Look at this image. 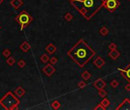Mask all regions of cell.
<instances>
[{"label":"cell","mask_w":130,"mask_h":110,"mask_svg":"<svg viewBox=\"0 0 130 110\" xmlns=\"http://www.w3.org/2000/svg\"><path fill=\"white\" fill-rule=\"evenodd\" d=\"M2 2H3V0H0V4H2Z\"/></svg>","instance_id":"obj_32"},{"label":"cell","mask_w":130,"mask_h":110,"mask_svg":"<svg viewBox=\"0 0 130 110\" xmlns=\"http://www.w3.org/2000/svg\"><path fill=\"white\" fill-rule=\"evenodd\" d=\"M121 75L130 83V63L123 69H119Z\"/></svg>","instance_id":"obj_6"},{"label":"cell","mask_w":130,"mask_h":110,"mask_svg":"<svg viewBox=\"0 0 130 110\" xmlns=\"http://www.w3.org/2000/svg\"><path fill=\"white\" fill-rule=\"evenodd\" d=\"M110 86L113 88H116L119 86V82L116 80V79H113V80L111 81L110 82Z\"/></svg>","instance_id":"obj_26"},{"label":"cell","mask_w":130,"mask_h":110,"mask_svg":"<svg viewBox=\"0 0 130 110\" xmlns=\"http://www.w3.org/2000/svg\"><path fill=\"white\" fill-rule=\"evenodd\" d=\"M61 103L58 102L57 100H54V101H53L52 102V103H51V107L53 108L54 109H55V110H57V109H59L60 108H61Z\"/></svg>","instance_id":"obj_17"},{"label":"cell","mask_w":130,"mask_h":110,"mask_svg":"<svg viewBox=\"0 0 130 110\" xmlns=\"http://www.w3.org/2000/svg\"><path fill=\"white\" fill-rule=\"evenodd\" d=\"M100 103H101V105L103 106H104L106 109L107 107L110 105V100L108 99H106V98H105V97H104V99L101 101V102H100Z\"/></svg>","instance_id":"obj_18"},{"label":"cell","mask_w":130,"mask_h":110,"mask_svg":"<svg viewBox=\"0 0 130 110\" xmlns=\"http://www.w3.org/2000/svg\"><path fill=\"white\" fill-rule=\"evenodd\" d=\"M19 47L23 52H28L31 49V45L29 44L28 42L24 41V42H22V44L20 45Z\"/></svg>","instance_id":"obj_15"},{"label":"cell","mask_w":130,"mask_h":110,"mask_svg":"<svg viewBox=\"0 0 130 110\" xmlns=\"http://www.w3.org/2000/svg\"><path fill=\"white\" fill-rule=\"evenodd\" d=\"M109 56L112 58L113 60H115L119 58V57L120 56V53L116 50V49H114V50H111V51L109 53Z\"/></svg>","instance_id":"obj_13"},{"label":"cell","mask_w":130,"mask_h":110,"mask_svg":"<svg viewBox=\"0 0 130 110\" xmlns=\"http://www.w3.org/2000/svg\"><path fill=\"white\" fill-rule=\"evenodd\" d=\"M100 33L101 35L106 36V35H108V34H109V30H108L105 26H103V27H102L100 29Z\"/></svg>","instance_id":"obj_19"},{"label":"cell","mask_w":130,"mask_h":110,"mask_svg":"<svg viewBox=\"0 0 130 110\" xmlns=\"http://www.w3.org/2000/svg\"><path fill=\"white\" fill-rule=\"evenodd\" d=\"M81 77L84 79V80H88L89 79V78L91 77V74L90 73H89L87 70H85V71H83L81 74Z\"/></svg>","instance_id":"obj_16"},{"label":"cell","mask_w":130,"mask_h":110,"mask_svg":"<svg viewBox=\"0 0 130 110\" xmlns=\"http://www.w3.org/2000/svg\"><path fill=\"white\" fill-rule=\"evenodd\" d=\"M6 63H7V64L8 65H9V66H13L14 64L15 63V58H13L12 57H10L9 56L8 57V59L6 60Z\"/></svg>","instance_id":"obj_20"},{"label":"cell","mask_w":130,"mask_h":110,"mask_svg":"<svg viewBox=\"0 0 130 110\" xmlns=\"http://www.w3.org/2000/svg\"><path fill=\"white\" fill-rule=\"evenodd\" d=\"M57 58L55 57H52L51 59H50V63L52 64V65H54V64H56L57 63Z\"/></svg>","instance_id":"obj_27"},{"label":"cell","mask_w":130,"mask_h":110,"mask_svg":"<svg viewBox=\"0 0 130 110\" xmlns=\"http://www.w3.org/2000/svg\"><path fill=\"white\" fill-rule=\"evenodd\" d=\"M0 29H1V25H0Z\"/></svg>","instance_id":"obj_33"},{"label":"cell","mask_w":130,"mask_h":110,"mask_svg":"<svg viewBox=\"0 0 130 110\" xmlns=\"http://www.w3.org/2000/svg\"><path fill=\"white\" fill-rule=\"evenodd\" d=\"M117 47V45L115 44V43H110V45H109V49L110 50H114V49H116Z\"/></svg>","instance_id":"obj_30"},{"label":"cell","mask_w":130,"mask_h":110,"mask_svg":"<svg viewBox=\"0 0 130 110\" xmlns=\"http://www.w3.org/2000/svg\"><path fill=\"white\" fill-rule=\"evenodd\" d=\"M105 60H104V59H103L101 57H97L96 59L93 60V64L97 67V68H99V69H101L102 67H103L104 65H105Z\"/></svg>","instance_id":"obj_10"},{"label":"cell","mask_w":130,"mask_h":110,"mask_svg":"<svg viewBox=\"0 0 130 110\" xmlns=\"http://www.w3.org/2000/svg\"><path fill=\"white\" fill-rule=\"evenodd\" d=\"M95 54L94 50H93L83 39L79 40L77 44L67 51V56H69L80 67H84Z\"/></svg>","instance_id":"obj_1"},{"label":"cell","mask_w":130,"mask_h":110,"mask_svg":"<svg viewBox=\"0 0 130 110\" xmlns=\"http://www.w3.org/2000/svg\"><path fill=\"white\" fill-rule=\"evenodd\" d=\"M125 90H126V91H128V92L130 91V83H129V82L128 84H126V85L125 86Z\"/></svg>","instance_id":"obj_31"},{"label":"cell","mask_w":130,"mask_h":110,"mask_svg":"<svg viewBox=\"0 0 130 110\" xmlns=\"http://www.w3.org/2000/svg\"><path fill=\"white\" fill-rule=\"evenodd\" d=\"M10 5L15 10H18L23 5V1L22 0H11Z\"/></svg>","instance_id":"obj_11"},{"label":"cell","mask_w":130,"mask_h":110,"mask_svg":"<svg viewBox=\"0 0 130 110\" xmlns=\"http://www.w3.org/2000/svg\"><path fill=\"white\" fill-rule=\"evenodd\" d=\"M15 20L20 24L21 31H22L32 23L33 18L26 10H22L15 18Z\"/></svg>","instance_id":"obj_4"},{"label":"cell","mask_w":130,"mask_h":110,"mask_svg":"<svg viewBox=\"0 0 130 110\" xmlns=\"http://www.w3.org/2000/svg\"><path fill=\"white\" fill-rule=\"evenodd\" d=\"M25 65H26V63L23 59H21V60H18V67H20V68H23V67H25Z\"/></svg>","instance_id":"obj_23"},{"label":"cell","mask_w":130,"mask_h":110,"mask_svg":"<svg viewBox=\"0 0 130 110\" xmlns=\"http://www.w3.org/2000/svg\"><path fill=\"white\" fill-rule=\"evenodd\" d=\"M11 53H12L11 51L9 50V49H7V48H6V49H5V50L2 51V55H3V56H4L5 57L7 58V57H8L11 55Z\"/></svg>","instance_id":"obj_22"},{"label":"cell","mask_w":130,"mask_h":110,"mask_svg":"<svg viewBox=\"0 0 130 110\" xmlns=\"http://www.w3.org/2000/svg\"><path fill=\"white\" fill-rule=\"evenodd\" d=\"M40 60H41V61L42 63H47L48 61L49 60V57L48 55L47 54H42L41 57H40Z\"/></svg>","instance_id":"obj_21"},{"label":"cell","mask_w":130,"mask_h":110,"mask_svg":"<svg viewBox=\"0 0 130 110\" xmlns=\"http://www.w3.org/2000/svg\"><path fill=\"white\" fill-rule=\"evenodd\" d=\"M98 94H99V96H100V97L104 98V97H106V96L107 95V92L106 90H104V89H102V90H99Z\"/></svg>","instance_id":"obj_24"},{"label":"cell","mask_w":130,"mask_h":110,"mask_svg":"<svg viewBox=\"0 0 130 110\" xmlns=\"http://www.w3.org/2000/svg\"><path fill=\"white\" fill-rule=\"evenodd\" d=\"M86 86V84L85 81H80L78 82V87L80 89H83Z\"/></svg>","instance_id":"obj_28"},{"label":"cell","mask_w":130,"mask_h":110,"mask_svg":"<svg viewBox=\"0 0 130 110\" xmlns=\"http://www.w3.org/2000/svg\"><path fill=\"white\" fill-rule=\"evenodd\" d=\"M120 2L119 0H104L103 7H104L110 13H113L119 7Z\"/></svg>","instance_id":"obj_5"},{"label":"cell","mask_w":130,"mask_h":110,"mask_svg":"<svg viewBox=\"0 0 130 110\" xmlns=\"http://www.w3.org/2000/svg\"><path fill=\"white\" fill-rule=\"evenodd\" d=\"M94 109L95 110H106V108H105L104 106H102L101 103H100V104H98V105L95 107Z\"/></svg>","instance_id":"obj_29"},{"label":"cell","mask_w":130,"mask_h":110,"mask_svg":"<svg viewBox=\"0 0 130 110\" xmlns=\"http://www.w3.org/2000/svg\"><path fill=\"white\" fill-rule=\"evenodd\" d=\"M55 68L53 67V65L51 63L47 64L44 68L42 69V71L44 72L45 74L47 76H51L54 74V73L55 72Z\"/></svg>","instance_id":"obj_7"},{"label":"cell","mask_w":130,"mask_h":110,"mask_svg":"<svg viewBox=\"0 0 130 110\" xmlns=\"http://www.w3.org/2000/svg\"><path fill=\"white\" fill-rule=\"evenodd\" d=\"M45 51L48 52L49 54H53L57 51V47L53 44H49L47 47H45Z\"/></svg>","instance_id":"obj_12"},{"label":"cell","mask_w":130,"mask_h":110,"mask_svg":"<svg viewBox=\"0 0 130 110\" xmlns=\"http://www.w3.org/2000/svg\"><path fill=\"white\" fill-rule=\"evenodd\" d=\"M103 2L104 0H73L70 3L89 21L103 8Z\"/></svg>","instance_id":"obj_2"},{"label":"cell","mask_w":130,"mask_h":110,"mask_svg":"<svg viewBox=\"0 0 130 110\" xmlns=\"http://www.w3.org/2000/svg\"><path fill=\"white\" fill-rule=\"evenodd\" d=\"M64 18H65V20H66V21H70L71 20L73 19V15H71L70 13H69V12H67V13L64 15Z\"/></svg>","instance_id":"obj_25"},{"label":"cell","mask_w":130,"mask_h":110,"mask_svg":"<svg viewBox=\"0 0 130 110\" xmlns=\"http://www.w3.org/2000/svg\"><path fill=\"white\" fill-rule=\"evenodd\" d=\"M129 1H130V0H129Z\"/></svg>","instance_id":"obj_34"},{"label":"cell","mask_w":130,"mask_h":110,"mask_svg":"<svg viewBox=\"0 0 130 110\" xmlns=\"http://www.w3.org/2000/svg\"><path fill=\"white\" fill-rule=\"evenodd\" d=\"M116 110H130V100L126 98L117 107Z\"/></svg>","instance_id":"obj_8"},{"label":"cell","mask_w":130,"mask_h":110,"mask_svg":"<svg viewBox=\"0 0 130 110\" xmlns=\"http://www.w3.org/2000/svg\"><path fill=\"white\" fill-rule=\"evenodd\" d=\"M14 93L18 97L21 98V97H22L24 94H25V90H24L21 86H18V87H17L16 89H15Z\"/></svg>","instance_id":"obj_14"},{"label":"cell","mask_w":130,"mask_h":110,"mask_svg":"<svg viewBox=\"0 0 130 110\" xmlns=\"http://www.w3.org/2000/svg\"><path fill=\"white\" fill-rule=\"evenodd\" d=\"M19 104L20 100L10 91L5 94L0 99V105L3 107V109L6 110L17 109Z\"/></svg>","instance_id":"obj_3"},{"label":"cell","mask_w":130,"mask_h":110,"mask_svg":"<svg viewBox=\"0 0 130 110\" xmlns=\"http://www.w3.org/2000/svg\"><path fill=\"white\" fill-rule=\"evenodd\" d=\"M93 86L97 89L98 90H100L102 89H104L105 86H106V82L103 80V79L102 78H99L97 79V80L93 82Z\"/></svg>","instance_id":"obj_9"}]
</instances>
